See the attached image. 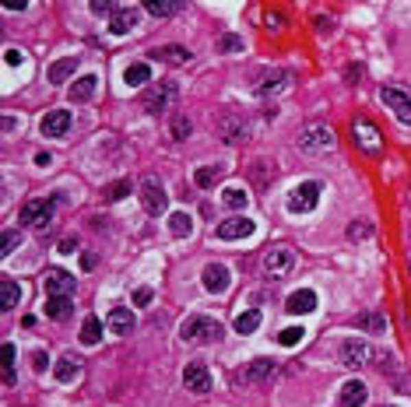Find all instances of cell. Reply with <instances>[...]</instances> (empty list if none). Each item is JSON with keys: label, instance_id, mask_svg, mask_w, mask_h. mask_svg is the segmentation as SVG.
Returning a JSON list of instances; mask_svg holds the SVG:
<instances>
[{"label": "cell", "instance_id": "1", "mask_svg": "<svg viewBox=\"0 0 411 407\" xmlns=\"http://www.w3.org/2000/svg\"><path fill=\"white\" fill-rule=\"evenodd\" d=\"M56 204H60V200H53V197H36V200H25V208H21V225L36 228V232H46V228L53 225Z\"/></svg>", "mask_w": 411, "mask_h": 407}, {"label": "cell", "instance_id": "2", "mask_svg": "<svg viewBox=\"0 0 411 407\" xmlns=\"http://www.w3.org/2000/svg\"><path fill=\"white\" fill-rule=\"evenodd\" d=\"M137 197H141V208L148 211L152 218H162L169 211V193H165V186L155 176H144L137 183Z\"/></svg>", "mask_w": 411, "mask_h": 407}, {"label": "cell", "instance_id": "3", "mask_svg": "<svg viewBox=\"0 0 411 407\" xmlns=\"http://www.w3.org/2000/svg\"><path fill=\"white\" fill-rule=\"evenodd\" d=\"M180 337L187 344H211V341L222 337V323L211 319V316H190L187 323L180 327Z\"/></svg>", "mask_w": 411, "mask_h": 407}, {"label": "cell", "instance_id": "4", "mask_svg": "<svg viewBox=\"0 0 411 407\" xmlns=\"http://www.w3.org/2000/svg\"><path fill=\"white\" fill-rule=\"evenodd\" d=\"M320 190H324V183H320V180H303L296 190L288 193V200H285L288 214H306V211H313L316 204H320Z\"/></svg>", "mask_w": 411, "mask_h": 407}, {"label": "cell", "instance_id": "5", "mask_svg": "<svg viewBox=\"0 0 411 407\" xmlns=\"http://www.w3.org/2000/svg\"><path fill=\"white\" fill-rule=\"evenodd\" d=\"M292 267H296V253H292L288 246H271L268 253H263V274H268L271 281L288 278Z\"/></svg>", "mask_w": 411, "mask_h": 407}, {"label": "cell", "instance_id": "6", "mask_svg": "<svg viewBox=\"0 0 411 407\" xmlns=\"http://www.w3.org/2000/svg\"><path fill=\"white\" fill-rule=\"evenodd\" d=\"M379 102H384L404 127H411V92L397 88V84H384V88H379Z\"/></svg>", "mask_w": 411, "mask_h": 407}, {"label": "cell", "instance_id": "7", "mask_svg": "<svg viewBox=\"0 0 411 407\" xmlns=\"http://www.w3.org/2000/svg\"><path fill=\"white\" fill-rule=\"evenodd\" d=\"M176 95H180V84H176L172 77H165V81L152 84L141 102H144V109H148V112H165V106L176 102Z\"/></svg>", "mask_w": 411, "mask_h": 407}, {"label": "cell", "instance_id": "8", "mask_svg": "<svg viewBox=\"0 0 411 407\" xmlns=\"http://www.w3.org/2000/svg\"><path fill=\"white\" fill-rule=\"evenodd\" d=\"M43 288H46V299H74V292H78V278L67 274V271H60V267H53L49 278L43 281Z\"/></svg>", "mask_w": 411, "mask_h": 407}, {"label": "cell", "instance_id": "9", "mask_svg": "<svg viewBox=\"0 0 411 407\" xmlns=\"http://www.w3.org/2000/svg\"><path fill=\"white\" fill-rule=\"evenodd\" d=\"M218 134L228 144H243V140H250V120H246V116H239V112H222Z\"/></svg>", "mask_w": 411, "mask_h": 407}, {"label": "cell", "instance_id": "10", "mask_svg": "<svg viewBox=\"0 0 411 407\" xmlns=\"http://www.w3.org/2000/svg\"><path fill=\"white\" fill-rule=\"evenodd\" d=\"M338 355H341V365H348V369H362L366 362H373V347L366 344V341H359V337H351V341H341V347H338Z\"/></svg>", "mask_w": 411, "mask_h": 407}, {"label": "cell", "instance_id": "11", "mask_svg": "<svg viewBox=\"0 0 411 407\" xmlns=\"http://www.w3.org/2000/svg\"><path fill=\"white\" fill-rule=\"evenodd\" d=\"M200 284H204V292H211V295H225L232 284V271L225 264H208L200 271Z\"/></svg>", "mask_w": 411, "mask_h": 407}, {"label": "cell", "instance_id": "12", "mask_svg": "<svg viewBox=\"0 0 411 407\" xmlns=\"http://www.w3.org/2000/svg\"><path fill=\"white\" fill-rule=\"evenodd\" d=\"M253 232H257L253 218H246V214H232V218H225V221L215 228V236L225 239V243H232V239H246V236H253Z\"/></svg>", "mask_w": 411, "mask_h": 407}, {"label": "cell", "instance_id": "13", "mask_svg": "<svg viewBox=\"0 0 411 407\" xmlns=\"http://www.w3.org/2000/svg\"><path fill=\"white\" fill-rule=\"evenodd\" d=\"M299 148H306V151H320V148H334L338 144V137H334V130L331 127H324V123H316V127H306L303 134H299Z\"/></svg>", "mask_w": 411, "mask_h": 407}, {"label": "cell", "instance_id": "14", "mask_svg": "<svg viewBox=\"0 0 411 407\" xmlns=\"http://www.w3.org/2000/svg\"><path fill=\"white\" fill-rule=\"evenodd\" d=\"M351 137H355V144L366 155H379V151H384V140H379V134H376V127L369 120H355V123H351Z\"/></svg>", "mask_w": 411, "mask_h": 407}, {"label": "cell", "instance_id": "15", "mask_svg": "<svg viewBox=\"0 0 411 407\" xmlns=\"http://www.w3.org/2000/svg\"><path fill=\"white\" fill-rule=\"evenodd\" d=\"M288 84H292V77H288L285 71H268V74L257 81V95H260V99H278V95L288 92Z\"/></svg>", "mask_w": 411, "mask_h": 407}, {"label": "cell", "instance_id": "16", "mask_svg": "<svg viewBox=\"0 0 411 407\" xmlns=\"http://www.w3.org/2000/svg\"><path fill=\"white\" fill-rule=\"evenodd\" d=\"M71 123H74V120H71V112H67V109H53V112L43 116L39 130H43V137H67Z\"/></svg>", "mask_w": 411, "mask_h": 407}, {"label": "cell", "instance_id": "17", "mask_svg": "<svg viewBox=\"0 0 411 407\" xmlns=\"http://www.w3.org/2000/svg\"><path fill=\"white\" fill-rule=\"evenodd\" d=\"M183 383H187L190 393H208V390H211V372L204 369L200 362H190V365L183 369Z\"/></svg>", "mask_w": 411, "mask_h": 407}, {"label": "cell", "instance_id": "18", "mask_svg": "<svg viewBox=\"0 0 411 407\" xmlns=\"http://www.w3.org/2000/svg\"><path fill=\"white\" fill-rule=\"evenodd\" d=\"M274 362L271 358H257V362H250V365H243V372H239V380L250 386V383H263V380H271L274 375Z\"/></svg>", "mask_w": 411, "mask_h": 407}, {"label": "cell", "instance_id": "19", "mask_svg": "<svg viewBox=\"0 0 411 407\" xmlns=\"http://www.w3.org/2000/svg\"><path fill=\"white\" fill-rule=\"evenodd\" d=\"M81 375V358L78 355H60L56 358V365H53V380L56 383H74Z\"/></svg>", "mask_w": 411, "mask_h": 407}, {"label": "cell", "instance_id": "20", "mask_svg": "<svg viewBox=\"0 0 411 407\" xmlns=\"http://www.w3.org/2000/svg\"><path fill=\"white\" fill-rule=\"evenodd\" d=\"M285 309L292 316H303V312H313L316 309V292H309V288H299V292H292L285 299Z\"/></svg>", "mask_w": 411, "mask_h": 407}, {"label": "cell", "instance_id": "21", "mask_svg": "<svg viewBox=\"0 0 411 407\" xmlns=\"http://www.w3.org/2000/svg\"><path fill=\"white\" fill-rule=\"evenodd\" d=\"M366 397H369V390H366V383H362V380H348V383L341 386L338 404H341V407H362V404H366Z\"/></svg>", "mask_w": 411, "mask_h": 407}, {"label": "cell", "instance_id": "22", "mask_svg": "<svg viewBox=\"0 0 411 407\" xmlns=\"http://www.w3.org/2000/svg\"><path fill=\"white\" fill-rule=\"evenodd\" d=\"M95 88H99L95 74H81V77L71 84V102H92V99H95Z\"/></svg>", "mask_w": 411, "mask_h": 407}, {"label": "cell", "instance_id": "23", "mask_svg": "<svg viewBox=\"0 0 411 407\" xmlns=\"http://www.w3.org/2000/svg\"><path fill=\"white\" fill-rule=\"evenodd\" d=\"M74 71H78V60H74V56H64V60H53V64L46 67V81H49V84H64Z\"/></svg>", "mask_w": 411, "mask_h": 407}, {"label": "cell", "instance_id": "24", "mask_svg": "<svg viewBox=\"0 0 411 407\" xmlns=\"http://www.w3.org/2000/svg\"><path fill=\"white\" fill-rule=\"evenodd\" d=\"M134 25H137V8H120V11L109 18V32H113V36H127Z\"/></svg>", "mask_w": 411, "mask_h": 407}, {"label": "cell", "instance_id": "25", "mask_svg": "<svg viewBox=\"0 0 411 407\" xmlns=\"http://www.w3.org/2000/svg\"><path fill=\"white\" fill-rule=\"evenodd\" d=\"M106 327H109L116 337H127V334L134 330V312H130V309H113L109 319H106Z\"/></svg>", "mask_w": 411, "mask_h": 407}, {"label": "cell", "instance_id": "26", "mask_svg": "<svg viewBox=\"0 0 411 407\" xmlns=\"http://www.w3.org/2000/svg\"><path fill=\"white\" fill-rule=\"evenodd\" d=\"M271 180H274V165H271L268 158H260V162L250 165V183H253L257 190H268Z\"/></svg>", "mask_w": 411, "mask_h": 407}, {"label": "cell", "instance_id": "27", "mask_svg": "<svg viewBox=\"0 0 411 407\" xmlns=\"http://www.w3.org/2000/svg\"><path fill=\"white\" fill-rule=\"evenodd\" d=\"M78 337H81V344H84V347L99 344V341H102V319H99V316H84V323H81Z\"/></svg>", "mask_w": 411, "mask_h": 407}, {"label": "cell", "instance_id": "28", "mask_svg": "<svg viewBox=\"0 0 411 407\" xmlns=\"http://www.w3.org/2000/svg\"><path fill=\"white\" fill-rule=\"evenodd\" d=\"M124 81L130 84V88H144V84L152 81V67L144 64V60H137V64H130V67L124 71Z\"/></svg>", "mask_w": 411, "mask_h": 407}, {"label": "cell", "instance_id": "29", "mask_svg": "<svg viewBox=\"0 0 411 407\" xmlns=\"http://www.w3.org/2000/svg\"><path fill=\"white\" fill-rule=\"evenodd\" d=\"M169 232L176 239H187L190 232H193V214H187V211H172L169 214Z\"/></svg>", "mask_w": 411, "mask_h": 407}, {"label": "cell", "instance_id": "30", "mask_svg": "<svg viewBox=\"0 0 411 407\" xmlns=\"http://www.w3.org/2000/svg\"><path fill=\"white\" fill-rule=\"evenodd\" d=\"M46 316L49 319H60V323H64V319H71L74 316V302L71 299H46Z\"/></svg>", "mask_w": 411, "mask_h": 407}, {"label": "cell", "instance_id": "31", "mask_svg": "<svg viewBox=\"0 0 411 407\" xmlns=\"http://www.w3.org/2000/svg\"><path fill=\"white\" fill-rule=\"evenodd\" d=\"M144 11L155 14V18H172V14L183 11V4H180V0H148V4H144Z\"/></svg>", "mask_w": 411, "mask_h": 407}, {"label": "cell", "instance_id": "32", "mask_svg": "<svg viewBox=\"0 0 411 407\" xmlns=\"http://www.w3.org/2000/svg\"><path fill=\"white\" fill-rule=\"evenodd\" d=\"M18 299H21L18 281L4 278V281H0V309H14V306H18Z\"/></svg>", "mask_w": 411, "mask_h": 407}, {"label": "cell", "instance_id": "33", "mask_svg": "<svg viewBox=\"0 0 411 407\" xmlns=\"http://www.w3.org/2000/svg\"><path fill=\"white\" fill-rule=\"evenodd\" d=\"M222 204H225L228 211H243L246 204H250V193L239 190V186H228V190H222Z\"/></svg>", "mask_w": 411, "mask_h": 407}, {"label": "cell", "instance_id": "34", "mask_svg": "<svg viewBox=\"0 0 411 407\" xmlns=\"http://www.w3.org/2000/svg\"><path fill=\"white\" fill-rule=\"evenodd\" d=\"M222 172H225V165H204V169L193 172V183L208 190V186H215V183L222 180Z\"/></svg>", "mask_w": 411, "mask_h": 407}, {"label": "cell", "instance_id": "35", "mask_svg": "<svg viewBox=\"0 0 411 407\" xmlns=\"http://www.w3.org/2000/svg\"><path fill=\"white\" fill-rule=\"evenodd\" d=\"M0 358H4V386H14V358H18V352H14L11 341H4V347H0Z\"/></svg>", "mask_w": 411, "mask_h": 407}, {"label": "cell", "instance_id": "36", "mask_svg": "<svg viewBox=\"0 0 411 407\" xmlns=\"http://www.w3.org/2000/svg\"><path fill=\"white\" fill-rule=\"evenodd\" d=\"M152 56H155V60H165V64H187V60H190V49H176V46H165V49H155Z\"/></svg>", "mask_w": 411, "mask_h": 407}, {"label": "cell", "instance_id": "37", "mask_svg": "<svg viewBox=\"0 0 411 407\" xmlns=\"http://www.w3.org/2000/svg\"><path fill=\"white\" fill-rule=\"evenodd\" d=\"M257 327H260V309H250V312H243L239 319H236V334H257Z\"/></svg>", "mask_w": 411, "mask_h": 407}, {"label": "cell", "instance_id": "38", "mask_svg": "<svg viewBox=\"0 0 411 407\" xmlns=\"http://www.w3.org/2000/svg\"><path fill=\"white\" fill-rule=\"evenodd\" d=\"M359 327L369 330V334H384V330H387V319L379 316V312H362V316H359Z\"/></svg>", "mask_w": 411, "mask_h": 407}, {"label": "cell", "instance_id": "39", "mask_svg": "<svg viewBox=\"0 0 411 407\" xmlns=\"http://www.w3.org/2000/svg\"><path fill=\"white\" fill-rule=\"evenodd\" d=\"M18 243H21V236L14 228H4V236H0V256H11L14 249H18Z\"/></svg>", "mask_w": 411, "mask_h": 407}, {"label": "cell", "instance_id": "40", "mask_svg": "<svg viewBox=\"0 0 411 407\" xmlns=\"http://www.w3.org/2000/svg\"><path fill=\"white\" fill-rule=\"evenodd\" d=\"M130 186H134L130 180H116V183H109V186H106V200H124V197L130 193Z\"/></svg>", "mask_w": 411, "mask_h": 407}, {"label": "cell", "instance_id": "41", "mask_svg": "<svg viewBox=\"0 0 411 407\" xmlns=\"http://www.w3.org/2000/svg\"><path fill=\"white\" fill-rule=\"evenodd\" d=\"M303 334H306L303 327H285V330L278 334V344H281V347H296V344L303 341Z\"/></svg>", "mask_w": 411, "mask_h": 407}, {"label": "cell", "instance_id": "42", "mask_svg": "<svg viewBox=\"0 0 411 407\" xmlns=\"http://www.w3.org/2000/svg\"><path fill=\"white\" fill-rule=\"evenodd\" d=\"M172 137L176 140H187L190 137V120H187V116H172Z\"/></svg>", "mask_w": 411, "mask_h": 407}, {"label": "cell", "instance_id": "43", "mask_svg": "<svg viewBox=\"0 0 411 407\" xmlns=\"http://www.w3.org/2000/svg\"><path fill=\"white\" fill-rule=\"evenodd\" d=\"M366 236H373V225H366V221H351L348 225V239H366Z\"/></svg>", "mask_w": 411, "mask_h": 407}, {"label": "cell", "instance_id": "44", "mask_svg": "<svg viewBox=\"0 0 411 407\" xmlns=\"http://www.w3.org/2000/svg\"><path fill=\"white\" fill-rule=\"evenodd\" d=\"M130 302H134L137 309L152 306V288H134V292H130Z\"/></svg>", "mask_w": 411, "mask_h": 407}, {"label": "cell", "instance_id": "45", "mask_svg": "<svg viewBox=\"0 0 411 407\" xmlns=\"http://www.w3.org/2000/svg\"><path fill=\"white\" fill-rule=\"evenodd\" d=\"M218 49H222V53H239V49H243V39H239V36H222V39H218Z\"/></svg>", "mask_w": 411, "mask_h": 407}, {"label": "cell", "instance_id": "46", "mask_svg": "<svg viewBox=\"0 0 411 407\" xmlns=\"http://www.w3.org/2000/svg\"><path fill=\"white\" fill-rule=\"evenodd\" d=\"M263 28H271V32L285 28V14L281 11H268V14H263Z\"/></svg>", "mask_w": 411, "mask_h": 407}, {"label": "cell", "instance_id": "47", "mask_svg": "<svg viewBox=\"0 0 411 407\" xmlns=\"http://www.w3.org/2000/svg\"><path fill=\"white\" fill-rule=\"evenodd\" d=\"M92 11H95V14H109V18H113L116 11H120V8H116V4H106V0H95V4H92Z\"/></svg>", "mask_w": 411, "mask_h": 407}, {"label": "cell", "instance_id": "48", "mask_svg": "<svg viewBox=\"0 0 411 407\" xmlns=\"http://www.w3.org/2000/svg\"><path fill=\"white\" fill-rule=\"evenodd\" d=\"M32 365H36V372H46V369H49V358H46V352H36V355H32Z\"/></svg>", "mask_w": 411, "mask_h": 407}, {"label": "cell", "instance_id": "49", "mask_svg": "<svg viewBox=\"0 0 411 407\" xmlns=\"http://www.w3.org/2000/svg\"><path fill=\"white\" fill-rule=\"evenodd\" d=\"M4 64H8V67H18V64H21V53H18V49H8V53H4Z\"/></svg>", "mask_w": 411, "mask_h": 407}, {"label": "cell", "instance_id": "50", "mask_svg": "<svg viewBox=\"0 0 411 407\" xmlns=\"http://www.w3.org/2000/svg\"><path fill=\"white\" fill-rule=\"evenodd\" d=\"M95 264H99V260H95V253H84V256H81V271H92Z\"/></svg>", "mask_w": 411, "mask_h": 407}, {"label": "cell", "instance_id": "51", "mask_svg": "<svg viewBox=\"0 0 411 407\" xmlns=\"http://www.w3.org/2000/svg\"><path fill=\"white\" fill-rule=\"evenodd\" d=\"M49 162H53V155H49V151H39V155H36V165H39V169H46Z\"/></svg>", "mask_w": 411, "mask_h": 407}, {"label": "cell", "instance_id": "52", "mask_svg": "<svg viewBox=\"0 0 411 407\" xmlns=\"http://www.w3.org/2000/svg\"><path fill=\"white\" fill-rule=\"evenodd\" d=\"M8 11H28V0H14V4H8Z\"/></svg>", "mask_w": 411, "mask_h": 407}, {"label": "cell", "instance_id": "53", "mask_svg": "<svg viewBox=\"0 0 411 407\" xmlns=\"http://www.w3.org/2000/svg\"><path fill=\"white\" fill-rule=\"evenodd\" d=\"M74 243H78V239H64V243H60V249H64V253H74Z\"/></svg>", "mask_w": 411, "mask_h": 407}, {"label": "cell", "instance_id": "54", "mask_svg": "<svg viewBox=\"0 0 411 407\" xmlns=\"http://www.w3.org/2000/svg\"><path fill=\"white\" fill-rule=\"evenodd\" d=\"M408 200H411V190H408Z\"/></svg>", "mask_w": 411, "mask_h": 407}, {"label": "cell", "instance_id": "55", "mask_svg": "<svg viewBox=\"0 0 411 407\" xmlns=\"http://www.w3.org/2000/svg\"><path fill=\"white\" fill-rule=\"evenodd\" d=\"M384 407H394V404H384Z\"/></svg>", "mask_w": 411, "mask_h": 407}]
</instances>
